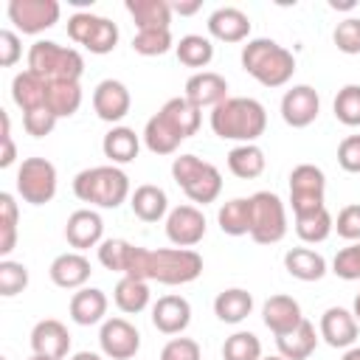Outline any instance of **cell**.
Instances as JSON below:
<instances>
[{"mask_svg": "<svg viewBox=\"0 0 360 360\" xmlns=\"http://www.w3.org/2000/svg\"><path fill=\"white\" fill-rule=\"evenodd\" d=\"M202 273V256L191 248H158L146 250L141 245H132L129 262L124 276L143 278V281H158V284H188L200 278Z\"/></svg>", "mask_w": 360, "mask_h": 360, "instance_id": "1", "label": "cell"}, {"mask_svg": "<svg viewBox=\"0 0 360 360\" xmlns=\"http://www.w3.org/2000/svg\"><path fill=\"white\" fill-rule=\"evenodd\" d=\"M267 112L262 101L248 96H228L222 104L211 110V129L222 141H239V143H256L259 135H264Z\"/></svg>", "mask_w": 360, "mask_h": 360, "instance_id": "2", "label": "cell"}, {"mask_svg": "<svg viewBox=\"0 0 360 360\" xmlns=\"http://www.w3.org/2000/svg\"><path fill=\"white\" fill-rule=\"evenodd\" d=\"M239 59H242V70L250 73L264 87H284L295 73V56L284 45L267 37L248 39Z\"/></svg>", "mask_w": 360, "mask_h": 360, "instance_id": "3", "label": "cell"}, {"mask_svg": "<svg viewBox=\"0 0 360 360\" xmlns=\"http://www.w3.org/2000/svg\"><path fill=\"white\" fill-rule=\"evenodd\" d=\"M73 194L82 202H90V205H98V208H118L127 197H132L127 172L112 166V163L82 169L73 177Z\"/></svg>", "mask_w": 360, "mask_h": 360, "instance_id": "4", "label": "cell"}, {"mask_svg": "<svg viewBox=\"0 0 360 360\" xmlns=\"http://www.w3.org/2000/svg\"><path fill=\"white\" fill-rule=\"evenodd\" d=\"M28 70L48 82H79L84 73V59L76 48L59 45L53 39H37L28 48Z\"/></svg>", "mask_w": 360, "mask_h": 360, "instance_id": "5", "label": "cell"}, {"mask_svg": "<svg viewBox=\"0 0 360 360\" xmlns=\"http://www.w3.org/2000/svg\"><path fill=\"white\" fill-rule=\"evenodd\" d=\"M172 177L186 191L191 202L208 205L222 191V174L214 163L197 158V155H180L172 160Z\"/></svg>", "mask_w": 360, "mask_h": 360, "instance_id": "6", "label": "cell"}, {"mask_svg": "<svg viewBox=\"0 0 360 360\" xmlns=\"http://www.w3.org/2000/svg\"><path fill=\"white\" fill-rule=\"evenodd\" d=\"M253 217H250V239L256 245H276L287 233V208L278 194L256 191L250 197Z\"/></svg>", "mask_w": 360, "mask_h": 360, "instance_id": "7", "label": "cell"}, {"mask_svg": "<svg viewBox=\"0 0 360 360\" xmlns=\"http://www.w3.org/2000/svg\"><path fill=\"white\" fill-rule=\"evenodd\" d=\"M68 37L87 48L90 53H110L115 45H118V25L107 17H98V14H90V11H76L70 20H68Z\"/></svg>", "mask_w": 360, "mask_h": 360, "instance_id": "8", "label": "cell"}, {"mask_svg": "<svg viewBox=\"0 0 360 360\" xmlns=\"http://www.w3.org/2000/svg\"><path fill=\"white\" fill-rule=\"evenodd\" d=\"M17 194L31 205H45L56 194V166L45 158H25L17 169Z\"/></svg>", "mask_w": 360, "mask_h": 360, "instance_id": "9", "label": "cell"}, {"mask_svg": "<svg viewBox=\"0 0 360 360\" xmlns=\"http://www.w3.org/2000/svg\"><path fill=\"white\" fill-rule=\"evenodd\" d=\"M326 197V174L315 166V163H301L290 172V205H292V217L298 214H309L323 208Z\"/></svg>", "mask_w": 360, "mask_h": 360, "instance_id": "10", "label": "cell"}, {"mask_svg": "<svg viewBox=\"0 0 360 360\" xmlns=\"http://www.w3.org/2000/svg\"><path fill=\"white\" fill-rule=\"evenodd\" d=\"M8 20L22 34H42L59 22L62 6L56 0H8Z\"/></svg>", "mask_w": 360, "mask_h": 360, "instance_id": "11", "label": "cell"}, {"mask_svg": "<svg viewBox=\"0 0 360 360\" xmlns=\"http://www.w3.org/2000/svg\"><path fill=\"white\" fill-rule=\"evenodd\" d=\"M98 346L110 360H129L141 349V332L127 318H107L98 329Z\"/></svg>", "mask_w": 360, "mask_h": 360, "instance_id": "12", "label": "cell"}, {"mask_svg": "<svg viewBox=\"0 0 360 360\" xmlns=\"http://www.w3.org/2000/svg\"><path fill=\"white\" fill-rule=\"evenodd\" d=\"M321 112V96L312 84H292L281 96V118L292 129L309 127Z\"/></svg>", "mask_w": 360, "mask_h": 360, "instance_id": "13", "label": "cell"}, {"mask_svg": "<svg viewBox=\"0 0 360 360\" xmlns=\"http://www.w3.org/2000/svg\"><path fill=\"white\" fill-rule=\"evenodd\" d=\"M205 217L197 205H177L166 214V236L174 248H194L205 236Z\"/></svg>", "mask_w": 360, "mask_h": 360, "instance_id": "14", "label": "cell"}, {"mask_svg": "<svg viewBox=\"0 0 360 360\" xmlns=\"http://www.w3.org/2000/svg\"><path fill=\"white\" fill-rule=\"evenodd\" d=\"M129 107H132V96H129L124 82L104 79V82L96 84V90H93V110H96V115L101 121L118 124L129 112Z\"/></svg>", "mask_w": 360, "mask_h": 360, "instance_id": "15", "label": "cell"}, {"mask_svg": "<svg viewBox=\"0 0 360 360\" xmlns=\"http://www.w3.org/2000/svg\"><path fill=\"white\" fill-rule=\"evenodd\" d=\"M65 239L79 253L87 248H98L104 242V219L93 208H79L65 222Z\"/></svg>", "mask_w": 360, "mask_h": 360, "instance_id": "16", "label": "cell"}, {"mask_svg": "<svg viewBox=\"0 0 360 360\" xmlns=\"http://www.w3.org/2000/svg\"><path fill=\"white\" fill-rule=\"evenodd\" d=\"M183 98L191 101L197 110L202 107H217L228 98V82L225 76L214 73V70H197L194 76L186 79V87H183Z\"/></svg>", "mask_w": 360, "mask_h": 360, "instance_id": "17", "label": "cell"}, {"mask_svg": "<svg viewBox=\"0 0 360 360\" xmlns=\"http://www.w3.org/2000/svg\"><path fill=\"white\" fill-rule=\"evenodd\" d=\"M152 323L163 335H183L191 323V304L183 295H160L152 307Z\"/></svg>", "mask_w": 360, "mask_h": 360, "instance_id": "18", "label": "cell"}, {"mask_svg": "<svg viewBox=\"0 0 360 360\" xmlns=\"http://www.w3.org/2000/svg\"><path fill=\"white\" fill-rule=\"evenodd\" d=\"M357 318L354 312L343 309V307H329L323 315H321V338L332 346V349H352L354 340H357Z\"/></svg>", "mask_w": 360, "mask_h": 360, "instance_id": "19", "label": "cell"}, {"mask_svg": "<svg viewBox=\"0 0 360 360\" xmlns=\"http://www.w3.org/2000/svg\"><path fill=\"white\" fill-rule=\"evenodd\" d=\"M31 349L34 354H45V357H53V360H62L68 357L70 352V332L62 321L56 318H45L39 323H34L31 329Z\"/></svg>", "mask_w": 360, "mask_h": 360, "instance_id": "20", "label": "cell"}, {"mask_svg": "<svg viewBox=\"0 0 360 360\" xmlns=\"http://www.w3.org/2000/svg\"><path fill=\"white\" fill-rule=\"evenodd\" d=\"M93 267H90V259L79 250H70V253H59L51 267H48V276L56 287L62 290H82L90 278Z\"/></svg>", "mask_w": 360, "mask_h": 360, "instance_id": "21", "label": "cell"}, {"mask_svg": "<svg viewBox=\"0 0 360 360\" xmlns=\"http://www.w3.org/2000/svg\"><path fill=\"white\" fill-rule=\"evenodd\" d=\"M262 321H264V326H267L276 338H281V335L292 332V329L304 321L301 304H298L292 295H284V292L270 295V298L264 301V307H262Z\"/></svg>", "mask_w": 360, "mask_h": 360, "instance_id": "22", "label": "cell"}, {"mask_svg": "<svg viewBox=\"0 0 360 360\" xmlns=\"http://www.w3.org/2000/svg\"><path fill=\"white\" fill-rule=\"evenodd\" d=\"M208 34L219 42H245L250 37V17L236 6H222L211 11Z\"/></svg>", "mask_w": 360, "mask_h": 360, "instance_id": "23", "label": "cell"}, {"mask_svg": "<svg viewBox=\"0 0 360 360\" xmlns=\"http://www.w3.org/2000/svg\"><path fill=\"white\" fill-rule=\"evenodd\" d=\"M11 98L14 104L22 110V112H31V110H39L45 107V98H48V79H42L39 73L34 70H20L14 79H11Z\"/></svg>", "mask_w": 360, "mask_h": 360, "instance_id": "24", "label": "cell"}, {"mask_svg": "<svg viewBox=\"0 0 360 360\" xmlns=\"http://www.w3.org/2000/svg\"><path fill=\"white\" fill-rule=\"evenodd\" d=\"M107 315V295L98 287H82L70 298V321L79 326L101 323Z\"/></svg>", "mask_w": 360, "mask_h": 360, "instance_id": "25", "label": "cell"}, {"mask_svg": "<svg viewBox=\"0 0 360 360\" xmlns=\"http://www.w3.org/2000/svg\"><path fill=\"white\" fill-rule=\"evenodd\" d=\"M138 31H160L172 28V6L166 0H127L124 3Z\"/></svg>", "mask_w": 360, "mask_h": 360, "instance_id": "26", "label": "cell"}, {"mask_svg": "<svg viewBox=\"0 0 360 360\" xmlns=\"http://www.w3.org/2000/svg\"><path fill=\"white\" fill-rule=\"evenodd\" d=\"M101 152L104 158L112 163V166H124V163H132L141 152V138L135 135V129L129 127H112L104 141H101Z\"/></svg>", "mask_w": 360, "mask_h": 360, "instance_id": "27", "label": "cell"}, {"mask_svg": "<svg viewBox=\"0 0 360 360\" xmlns=\"http://www.w3.org/2000/svg\"><path fill=\"white\" fill-rule=\"evenodd\" d=\"M129 205H132V214L143 222H158L169 214V197L160 186H152V183H143L132 191L129 197Z\"/></svg>", "mask_w": 360, "mask_h": 360, "instance_id": "28", "label": "cell"}, {"mask_svg": "<svg viewBox=\"0 0 360 360\" xmlns=\"http://www.w3.org/2000/svg\"><path fill=\"white\" fill-rule=\"evenodd\" d=\"M284 270L298 281H321L326 276V259L312 248H292L284 253Z\"/></svg>", "mask_w": 360, "mask_h": 360, "instance_id": "29", "label": "cell"}, {"mask_svg": "<svg viewBox=\"0 0 360 360\" xmlns=\"http://www.w3.org/2000/svg\"><path fill=\"white\" fill-rule=\"evenodd\" d=\"M276 346H278V354H281L284 360H307V357L315 352V346H318V332H315V326L304 318L292 332L276 338Z\"/></svg>", "mask_w": 360, "mask_h": 360, "instance_id": "30", "label": "cell"}, {"mask_svg": "<svg viewBox=\"0 0 360 360\" xmlns=\"http://www.w3.org/2000/svg\"><path fill=\"white\" fill-rule=\"evenodd\" d=\"M172 127H174V132L186 141V138H191V135H197V129H200V121H202V115H200V110L191 104V101H186L183 96H174V98H169L160 110H158Z\"/></svg>", "mask_w": 360, "mask_h": 360, "instance_id": "31", "label": "cell"}, {"mask_svg": "<svg viewBox=\"0 0 360 360\" xmlns=\"http://www.w3.org/2000/svg\"><path fill=\"white\" fill-rule=\"evenodd\" d=\"M250 217H253V202L250 197H233L217 211L219 231L228 236H250Z\"/></svg>", "mask_w": 360, "mask_h": 360, "instance_id": "32", "label": "cell"}, {"mask_svg": "<svg viewBox=\"0 0 360 360\" xmlns=\"http://www.w3.org/2000/svg\"><path fill=\"white\" fill-rule=\"evenodd\" d=\"M253 312V295L242 287H228L214 298V315L222 323H242Z\"/></svg>", "mask_w": 360, "mask_h": 360, "instance_id": "33", "label": "cell"}, {"mask_svg": "<svg viewBox=\"0 0 360 360\" xmlns=\"http://www.w3.org/2000/svg\"><path fill=\"white\" fill-rule=\"evenodd\" d=\"M149 281L143 278H132V276H121L115 290H112V301L121 312L127 315H135V312H143L149 307Z\"/></svg>", "mask_w": 360, "mask_h": 360, "instance_id": "34", "label": "cell"}, {"mask_svg": "<svg viewBox=\"0 0 360 360\" xmlns=\"http://www.w3.org/2000/svg\"><path fill=\"white\" fill-rule=\"evenodd\" d=\"M143 143L152 155H174L177 146L183 143V138L174 132V127L160 112H155L143 127Z\"/></svg>", "mask_w": 360, "mask_h": 360, "instance_id": "35", "label": "cell"}, {"mask_svg": "<svg viewBox=\"0 0 360 360\" xmlns=\"http://www.w3.org/2000/svg\"><path fill=\"white\" fill-rule=\"evenodd\" d=\"M267 166V158L262 152V146L256 143H239L228 152V169L231 174H236L239 180H253L264 172Z\"/></svg>", "mask_w": 360, "mask_h": 360, "instance_id": "36", "label": "cell"}, {"mask_svg": "<svg viewBox=\"0 0 360 360\" xmlns=\"http://www.w3.org/2000/svg\"><path fill=\"white\" fill-rule=\"evenodd\" d=\"M45 107L56 118H70L82 107V87H79V82H48Z\"/></svg>", "mask_w": 360, "mask_h": 360, "instance_id": "37", "label": "cell"}, {"mask_svg": "<svg viewBox=\"0 0 360 360\" xmlns=\"http://www.w3.org/2000/svg\"><path fill=\"white\" fill-rule=\"evenodd\" d=\"M332 231H335V219L326 211V205L318 208V211H309V214H298L295 217V233L307 245H318V242L329 239Z\"/></svg>", "mask_w": 360, "mask_h": 360, "instance_id": "38", "label": "cell"}, {"mask_svg": "<svg viewBox=\"0 0 360 360\" xmlns=\"http://www.w3.org/2000/svg\"><path fill=\"white\" fill-rule=\"evenodd\" d=\"M174 53H177L180 65H186V68H205L214 59V45L202 34H186L174 45Z\"/></svg>", "mask_w": 360, "mask_h": 360, "instance_id": "39", "label": "cell"}, {"mask_svg": "<svg viewBox=\"0 0 360 360\" xmlns=\"http://www.w3.org/2000/svg\"><path fill=\"white\" fill-rule=\"evenodd\" d=\"M17 219H20V211H17V202H14V194L3 191L0 194V256L6 259L14 245H17Z\"/></svg>", "mask_w": 360, "mask_h": 360, "instance_id": "40", "label": "cell"}, {"mask_svg": "<svg viewBox=\"0 0 360 360\" xmlns=\"http://www.w3.org/2000/svg\"><path fill=\"white\" fill-rule=\"evenodd\" d=\"M222 360H262V340L253 332H233L222 343Z\"/></svg>", "mask_w": 360, "mask_h": 360, "instance_id": "41", "label": "cell"}, {"mask_svg": "<svg viewBox=\"0 0 360 360\" xmlns=\"http://www.w3.org/2000/svg\"><path fill=\"white\" fill-rule=\"evenodd\" d=\"M335 118L346 127H360V84H346L335 96Z\"/></svg>", "mask_w": 360, "mask_h": 360, "instance_id": "42", "label": "cell"}, {"mask_svg": "<svg viewBox=\"0 0 360 360\" xmlns=\"http://www.w3.org/2000/svg\"><path fill=\"white\" fill-rule=\"evenodd\" d=\"M172 28H160V31H138L132 37V51L141 56H163L166 51H172Z\"/></svg>", "mask_w": 360, "mask_h": 360, "instance_id": "43", "label": "cell"}, {"mask_svg": "<svg viewBox=\"0 0 360 360\" xmlns=\"http://www.w3.org/2000/svg\"><path fill=\"white\" fill-rule=\"evenodd\" d=\"M25 287H28V267L22 262L3 259L0 262V295L3 298H14Z\"/></svg>", "mask_w": 360, "mask_h": 360, "instance_id": "44", "label": "cell"}, {"mask_svg": "<svg viewBox=\"0 0 360 360\" xmlns=\"http://www.w3.org/2000/svg\"><path fill=\"white\" fill-rule=\"evenodd\" d=\"M129 253H132V242L127 239H104L98 245V262L112 270V273H121L127 270V262H129Z\"/></svg>", "mask_w": 360, "mask_h": 360, "instance_id": "45", "label": "cell"}, {"mask_svg": "<svg viewBox=\"0 0 360 360\" xmlns=\"http://www.w3.org/2000/svg\"><path fill=\"white\" fill-rule=\"evenodd\" d=\"M332 273L343 281H360V242L340 248L332 259Z\"/></svg>", "mask_w": 360, "mask_h": 360, "instance_id": "46", "label": "cell"}, {"mask_svg": "<svg viewBox=\"0 0 360 360\" xmlns=\"http://www.w3.org/2000/svg\"><path fill=\"white\" fill-rule=\"evenodd\" d=\"M332 42L338 45L340 53H360V17H346L335 25V34H332Z\"/></svg>", "mask_w": 360, "mask_h": 360, "instance_id": "47", "label": "cell"}, {"mask_svg": "<svg viewBox=\"0 0 360 360\" xmlns=\"http://www.w3.org/2000/svg\"><path fill=\"white\" fill-rule=\"evenodd\" d=\"M56 121H59V118H56L48 107L22 112V127H25V132H28L31 138H45V135H51L53 127H56Z\"/></svg>", "mask_w": 360, "mask_h": 360, "instance_id": "48", "label": "cell"}, {"mask_svg": "<svg viewBox=\"0 0 360 360\" xmlns=\"http://www.w3.org/2000/svg\"><path fill=\"white\" fill-rule=\"evenodd\" d=\"M160 360H202L200 343L191 338H172L160 349Z\"/></svg>", "mask_w": 360, "mask_h": 360, "instance_id": "49", "label": "cell"}, {"mask_svg": "<svg viewBox=\"0 0 360 360\" xmlns=\"http://www.w3.org/2000/svg\"><path fill=\"white\" fill-rule=\"evenodd\" d=\"M335 231H338V236H343L349 242H360V202L340 208V214L335 219Z\"/></svg>", "mask_w": 360, "mask_h": 360, "instance_id": "50", "label": "cell"}, {"mask_svg": "<svg viewBox=\"0 0 360 360\" xmlns=\"http://www.w3.org/2000/svg\"><path fill=\"white\" fill-rule=\"evenodd\" d=\"M338 163L343 172L360 174V135H346L338 143Z\"/></svg>", "mask_w": 360, "mask_h": 360, "instance_id": "51", "label": "cell"}, {"mask_svg": "<svg viewBox=\"0 0 360 360\" xmlns=\"http://www.w3.org/2000/svg\"><path fill=\"white\" fill-rule=\"evenodd\" d=\"M22 56V45H20V37L8 28L0 31V65L3 68H11L17 65V59Z\"/></svg>", "mask_w": 360, "mask_h": 360, "instance_id": "52", "label": "cell"}, {"mask_svg": "<svg viewBox=\"0 0 360 360\" xmlns=\"http://www.w3.org/2000/svg\"><path fill=\"white\" fill-rule=\"evenodd\" d=\"M3 141V152H0V169H8L14 160H17V146L11 141V135H0Z\"/></svg>", "mask_w": 360, "mask_h": 360, "instance_id": "53", "label": "cell"}, {"mask_svg": "<svg viewBox=\"0 0 360 360\" xmlns=\"http://www.w3.org/2000/svg\"><path fill=\"white\" fill-rule=\"evenodd\" d=\"M172 6V14H180V17H191V14H197L200 11V0H174V3H169Z\"/></svg>", "mask_w": 360, "mask_h": 360, "instance_id": "54", "label": "cell"}, {"mask_svg": "<svg viewBox=\"0 0 360 360\" xmlns=\"http://www.w3.org/2000/svg\"><path fill=\"white\" fill-rule=\"evenodd\" d=\"M70 360H110V357H101V354H96V352H76Z\"/></svg>", "mask_w": 360, "mask_h": 360, "instance_id": "55", "label": "cell"}, {"mask_svg": "<svg viewBox=\"0 0 360 360\" xmlns=\"http://www.w3.org/2000/svg\"><path fill=\"white\" fill-rule=\"evenodd\" d=\"M340 360H360V346H352V349H346Z\"/></svg>", "mask_w": 360, "mask_h": 360, "instance_id": "56", "label": "cell"}, {"mask_svg": "<svg viewBox=\"0 0 360 360\" xmlns=\"http://www.w3.org/2000/svg\"><path fill=\"white\" fill-rule=\"evenodd\" d=\"M352 312H354V318H357V323H360V292L354 295V307H352Z\"/></svg>", "mask_w": 360, "mask_h": 360, "instance_id": "57", "label": "cell"}, {"mask_svg": "<svg viewBox=\"0 0 360 360\" xmlns=\"http://www.w3.org/2000/svg\"><path fill=\"white\" fill-rule=\"evenodd\" d=\"M329 6H332V8H354L352 0H349V3H338V0H335V3H329Z\"/></svg>", "mask_w": 360, "mask_h": 360, "instance_id": "58", "label": "cell"}, {"mask_svg": "<svg viewBox=\"0 0 360 360\" xmlns=\"http://www.w3.org/2000/svg\"><path fill=\"white\" fill-rule=\"evenodd\" d=\"M28 360H53V357H45V354H31Z\"/></svg>", "mask_w": 360, "mask_h": 360, "instance_id": "59", "label": "cell"}, {"mask_svg": "<svg viewBox=\"0 0 360 360\" xmlns=\"http://www.w3.org/2000/svg\"><path fill=\"white\" fill-rule=\"evenodd\" d=\"M262 360H284V357H281V354H267V357L262 354Z\"/></svg>", "mask_w": 360, "mask_h": 360, "instance_id": "60", "label": "cell"}, {"mask_svg": "<svg viewBox=\"0 0 360 360\" xmlns=\"http://www.w3.org/2000/svg\"><path fill=\"white\" fill-rule=\"evenodd\" d=\"M0 360H6V357H0Z\"/></svg>", "mask_w": 360, "mask_h": 360, "instance_id": "61", "label": "cell"}]
</instances>
